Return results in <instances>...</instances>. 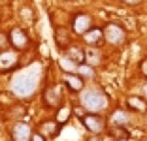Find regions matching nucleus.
<instances>
[{
    "label": "nucleus",
    "mask_w": 147,
    "mask_h": 141,
    "mask_svg": "<svg viewBox=\"0 0 147 141\" xmlns=\"http://www.w3.org/2000/svg\"><path fill=\"white\" fill-rule=\"evenodd\" d=\"M91 28H92V19H91V15H87V13H78V15L74 17L72 30L76 32V34L83 36V34H87Z\"/></svg>",
    "instance_id": "nucleus-5"
},
{
    "label": "nucleus",
    "mask_w": 147,
    "mask_h": 141,
    "mask_svg": "<svg viewBox=\"0 0 147 141\" xmlns=\"http://www.w3.org/2000/svg\"><path fill=\"white\" fill-rule=\"evenodd\" d=\"M43 102L47 107H59L62 102V92H61V87H47L45 92H43Z\"/></svg>",
    "instance_id": "nucleus-7"
},
{
    "label": "nucleus",
    "mask_w": 147,
    "mask_h": 141,
    "mask_svg": "<svg viewBox=\"0 0 147 141\" xmlns=\"http://www.w3.org/2000/svg\"><path fill=\"white\" fill-rule=\"evenodd\" d=\"M126 105L132 109V111H138V113H145L147 111V102L140 96H130L126 100Z\"/></svg>",
    "instance_id": "nucleus-12"
},
{
    "label": "nucleus",
    "mask_w": 147,
    "mask_h": 141,
    "mask_svg": "<svg viewBox=\"0 0 147 141\" xmlns=\"http://www.w3.org/2000/svg\"><path fill=\"white\" fill-rule=\"evenodd\" d=\"M66 58H70L72 62L76 64H85V51L79 49V47H68V51H66Z\"/></svg>",
    "instance_id": "nucleus-13"
},
{
    "label": "nucleus",
    "mask_w": 147,
    "mask_h": 141,
    "mask_svg": "<svg viewBox=\"0 0 147 141\" xmlns=\"http://www.w3.org/2000/svg\"><path fill=\"white\" fill-rule=\"evenodd\" d=\"M59 132H61V124L57 120H45L40 124V134L43 137H55L59 136Z\"/></svg>",
    "instance_id": "nucleus-9"
},
{
    "label": "nucleus",
    "mask_w": 147,
    "mask_h": 141,
    "mask_svg": "<svg viewBox=\"0 0 147 141\" xmlns=\"http://www.w3.org/2000/svg\"><path fill=\"white\" fill-rule=\"evenodd\" d=\"M102 62V51H100L98 47H87L85 49V64L94 68Z\"/></svg>",
    "instance_id": "nucleus-10"
},
{
    "label": "nucleus",
    "mask_w": 147,
    "mask_h": 141,
    "mask_svg": "<svg viewBox=\"0 0 147 141\" xmlns=\"http://www.w3.org/2000/svg\"><path fill=\"white\" fill-rule=\"evenodd\" d=\"M102 38H104V30H102V28H91L87 34H83V40H85L89 45H92V43H98Z\"/></svg>",
    "instance_id": "nucleus-16"
},
{
    "label": "nucleus",
    "mask_w": 147,
    "mask_h": 141,
    "mask_svg": "<svg viewBox=\"0 0 147 141\" xmlns=\"http://www.w3.org/2000/svg\"><path fill=\"white\" fill-rule=\"evenodd\" d=\"M61 66L66 70V73H76V72H78V64H76V62H72L70 58H66V56L61 60Z\"/></svg>",
    "instance_id": "nucleus-19"
},
{
    "label": "nucleus",
    "mask_w": 147,
    "mask_h": 141,
    "mask_svg": "<svg viewBox=\"0 0 147 141\" xmlns=\"http://www.w3.org/2000/svg\"><path fill=\"white\" fill-rule=\"evenodd\" d=\"M9 43H11L17 51H23V49H26V45H28V36H26V32L23 28H11V32H9Z\"/></svg>",
    "instance_id": "nucleus-6"
},
{
    "label": "nucleus",
    "mask_w": 147,
    "mask_h": 141,
    "mask_svg": "<svg viewBox=\"0 0 147 141\" xmlns=\"http://www.w3.org/2000/svg\"><path fill=\"white\" fill-rule=\"evenodd\" d=\"M81 122H83V126L92 134H100V132L106 130V120L102 119L98 113H89V115H85L81 119Z\"/></svg>",
    "instance_id": "nucleus-4"
},
{
    "label": "nucleus",
    "mask_w": 147,
    "mask_h": 141,
    "mask_svg": "<svg viewBox=\"0 0 147 141\" xmlns=\"http://www.w3.org/2000/svg\"><path fill=\"white\" fill-rule=\"evenodd\" d=\"M125 4H128V6H136V4H140L142 0H123Z\"/></svg>",
    "instance_id": "nucleus-24"
},
{
    "label": "nucleus",
    "mask_w": 147,
    "mask_h": 141,
    "mask_svg": "<svg viewBox=\"0 0 147 141\" xmlns=\"http://www.w3.org/2000/svg\"><path fill=\"white\" fill-rule=\"evenodd\" d=\"M102 30H104V40L108 43L119 45V43H123L126 40V30L123 28L119 23H109V25H106Z\"/></svg>",
    "instance_id": "nucleus-3"
},
{
    "label": "nucleus",
    "mask_w": 147,
    "mask_h": 141,
    "mask_svg": "<svg viewBox=\"0 0 147 141\" xmlns=\"http://www.w3.org/2000/svg\"><path fill=\"white\" fill-rule=\"evenodd\" d=\"M8 45H9V36L0 30V51H8Z\"/></svg>",
    "instance_id": "nucleus-21"
},
{
    "label": "nucleus",
    "mask_w": 147,
    "mask_h": 141,
    "mask_svg": "<svg viewBox=\"0 0 147 141\" xmlns=\"http://www.w3.org/2000/svg\"><path fill=\"white\" fill-rule=\"evenodd\" d=\"M81 105L85 107L89 113H100L108 107V96L98 89L85 90L81 94Z\"/></svg>",
    "instance_id": "nucleus-2"
},
{
    "label": "nucleus",
    "mask_w": 147,
    "mask_h": 141,
    "mask_svg": "<svg viewBox=\"0 0 147 141\" xmlns=\"http://www.w3.org/2000/svg\"><path fill=\"white\" fill-rule=\"evenodd\" d=\"M64 81H66V85L72 90H76V92L83 89V77L78 75V73H64Z\"/></svg>",
    "instance_id": "nucleus-15"
},
{
    "label": "nucleus",
    "mask_w": 147,
    "mask_h": 141,
    "mask_svg": "<svg viewBox=\"0 0 147 141\" xmlns=\"http://www.w3.org/2000/svg\"><path fill=\"white\" fill-rule=\"evenodd\" d=\"M143 94H145V96H147V83H145V85H143Z\"/></svg>",
    "instance_id": "nucleus-25"
},
{
    "label": "nucleus",
    "mask_w": 147,
    "mask_h": 141,
    "mask_svg": "<svg viewBox=\"0 0 147 141\" xmlns=\"http://www.w3.org/2000/svg\"><path fill=\"white\" fill-rule=\"evenodd\" d=\"M128 122V115H126L125 111H115L111 117V124L113 126H125V124Z\"/></svg>",
    "instance_id": "nucleus-17"
},
{
    "label": "nucleus",
    "mask_w": 147,
    "mask_h": 141,
    "mask_svg": "<svg viewBox=\"0 0 147 141\" xmlns=\"http://www.w3.org/2000/svg\"><path fill=\"white\" fill-rule=\"evenodd\" d=\"M15 64H17V53L15 51L0 53V70H11Z\"/></svg>",
    "instance_id": "nucleus-11"
},
{
    "label": "nucleus",
    "mask_w": 147,
    "mask_h": 141,
    "mask_svg": "<svg viewBox=\"0 0 147 141\" xmlns=\"http://www.w3.org/2000/svg\"><path fill=\"white\" fill-rule=\"evenodd\" d=\"M30 141H45V137L42 136V134H32V137H30Z\"/></svg>",
    "instance_id": "nucleus-23"
},
{
    "label": "nucleus",
    "mask_w": 147,
    "mask_h": 141,
    "mask_svg": "<svg viewBox=\"0 0 147 141\" xmlns=\"http://www.w3.org/2000/svg\"><path fill=\"white\" fill-rule=\"evenodd\" d=\"M117 141H128V139H117Z\"/></svg>",
    "instance_id": "nucleus-26"
},
{
    "label": "nucleus",
    "mask_w": 147,
    "mask_h": 141,
    "mask_svg": "<svg viewBox=\"0 0 147 141\" xmlns=\"http://www.w3.org/2000/svg\"><path fill=\"white\" fill-rule=\"evenodd\" d=\"M140 72L143 73V77L147 79V58H143L142 62H140Z\"/></svg>",
    "instance_id": "nucleus-22"
},
{
    "label": "nucleus",
    "mask_w": 147,
    "mask_h": 141,
    "mask_svg": "<svg viewBox=\"0 0 147 141\" xmlns=\"http://www.w3.org/2000/svg\"><path fill=\"white\" fill-rule=\"evenodd\" d=\"M55 43L59 45V49H68L70 45V34L66 28H57L55 30Z\"/></svg>",
    "instance_id": "nucleus-14"
},
{
    "label": "nucleus",
    "mask_w": 147,
    "mask_h": 141,
    "mask_svg": "<svg viewBox=\"0 0 147 141\" xmlns=\"http://www.w3.org/2000/svg\"><path fill=\"white\" fill-rule=\"evenodd\" d=\"M40 81V72L38 70H26V72L19 73L11 79V92L17 96V98H26L30 96L32 92L36 90Z\"/></svg>",
    "instance_id": "nucleus-1"
},
{
    "label": "nucleus",
    "mask_w": 147,
    "mask_h": 141,
    "mask_svg": "<svg viewBox=\"0 0 147 141\" xmlns=\"http://www.w3.org/2000/svg\"><path fill=\"white\" fill-rule=\"evenodd\" d=\"M11 137H13V141H30V137H32L30 126L26 122H17L11 130Z\"/></svg>",
    "instance_id": "nucleus-8"
},
{
    "label": "nucleus",
    "mask_w": 147,
    "mask_h": 141,
    "mask_svg": "<svg viewBox=\"0 0 147 141\" xmlns=\"http://www.w3.org/2000/svg\"><path fill=\"white\" fill-rule=\"evenodd\" d=\"M70 115H72V111H70V107H61V109H59V113H57V122L59 124H64L66 120L70 119Z\"/></svg>",
    "instance_id": "nucleus-18"
},
{
    "label": "nucleus",
    "mask_w": 147,
    "mask_h": 141,
    "mask_svg": "<svg viewBox=\"0 0 147 141\" xmlns=\"http://www.w3.org/2000/svg\"><path fill=\"white\" fill-rule=\"evenodd\" d=\"M76 73L81 75V77H92L94 75V68H91V66H87V64H79Z\"/></svg>",
    "instance_id": "nucleus-20"
}]
</instances>
